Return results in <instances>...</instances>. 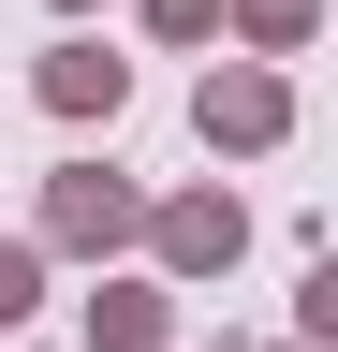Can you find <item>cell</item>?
Listing matches in <instances>:
<instances>
[{
	"mask_svg": "<svg viewBox=\"0 0 338 352\" xmlns=\"http://www.w3.org/2000/svg\"><path fill=\"white\" fill-rule=\"evenodd\" d=\"M162 250H177V264H221V250H235V206H177V220H162Z\"/></svg>",
	"mask_w": 338,
	"mask_h": 352,
	"instance_id": "cell-4",
	"label": "cell"
},
{
	"mask_svg": "<svg viewBox=\"0 0 338 352\" xmlns=\"http://www.w3.org/2000/svg\"><path fill=\"white\" fill-rule=\"evenodd\" d=\"M147 15H162V30H177V44H191V30H206V15H221V0H147Z\"/></svg>",
	"mask_w": 338,
	"mask_h": 352,
	"instance_id": "cell-8",
	"label": "cell"
},
{
	"mask_svg": "<svg viewBox=\"0 0 338 352\" xmlns=\"http://www.w3.org/2000/svg\"><path fill=\"white\" fill-rule=\"evenodd\" d=\"M89 338H103V352H147V338H162V294H103Z\"/></svg>",
	"mask_w": 338,
	"mask_h": 352,
	"instance_id": "cell-5",
	"label": "cell"
},
{
	"mask_svg": "<svg viewBox=\"0 0 338 352\" xmlns=\"http://www.w3.org/2000/svg\"><path fill=\"white\" fill-rule=\"evenodd\" d=\"M59 235H74V250L133 235V191H118V176H59Z\"/></svg>",
	"mask_w": 338,
	"mask_h": 352,
	"instance_id": "cell-2",
	"label": "cell"
},
{
	"mask_svg": "<svg viewBox=\"0 0 338 352\" xmlns=\"http://www.w3.org/2000/svg\"><path fill=\"white\" fill-rule=\"evenodd\" d=\"M45 103H74V118L118 103V59H103V44H59V59H45Z\"/></svg>",
	"mask_w": 338,
	"mask_h": 352,
	"instance_id": "cell-3",
	"label": "cell"
},
{
	"mask_svg": "<svg viewBox=\"0 0 338 352\" xmlns=\"http://www.w3.org/2000/svg\"><path fill=\"white\" fill-rule=\"evenodd\" d=\"M294 103H279V74H206V132H221V147H265Z\"/></svg>",
	"mask_w": 338,
	"mask_h": 352,
	"instance_id": "cell-1",
	"label": "cell"
},
{
	"mask_svg": "<svg viewBox=\"0 0 338 352\" xmlns=\"http://www.w3.org/2000/svg\"><path fill=\"white\" fill-rule=\"evenodd\" d=\"M30 279H45V264H30V250H0V323L30 308Z\"/></svg>",
	"mask_w": 338,
	"mask_h": 352,
	"instance_id": "cell-6",
	"label": "cell"
},
{
	"mask_svg": "<svg viewBox=\"0 0 338 352\" xmlns=\"http://www.w3.org/2000/svg\"><path fill=\"white\" fill-rule=\"evenodd\" d=\"M250 30H265V44H294V30H309V0H250Z\"/></svg>",
	"mask_w": 338,
	"mask_h": 352,
	"instance_id": "cell-7",
	"label": "cell"
}]
</instances>
